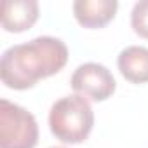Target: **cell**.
Instances as JSON below:
<instances>
[{"instance_id": "6", "label": "cell", "mask_w": 148, "mask_h": 148, "mask_svg": "<svg viewBox=\"0 0 148 148\" xmlns=\"http://www.w3.org/2000/svg\"><path fill=\"white\" fill-rule=\"evenodd\" d=\"M38 19L37 0H4L2 4V28L5 32L30 30Z\"/></svg>"}, {"instance_id": "9", "label": "cell", "mask_w": 148, "mask_h": 148, "mask_svg": "<svg viewBox=\"0 0 148 148\" xmlns=\"http://www.w3.org/2000/svg\"><path fill=\"white\" fill-rule=\"evenodd\" d=\"M51 148H64V146H51Z\"/></svg>"}, {"instance_id": "4", "label": "cell", "mask_w": 148, "mask_h": 148, "mask_svg": "<svg viewBox=\"0 0 148 148\" xmlns=\"http://www.w3.org/2000/svg\"><path fill=\"white\" fill-rule=\"evenodd\" d=\"M71 89L82 98L105 101L115 92V79L112 71L99 63H84L71 75Z\"/></svg>"}, {"instance_id": "8", "label": "cell", "mask_w": 148, "mask_h": 148, "mask_svg": "<svg viewBox=\"0 0 148 148\" xmlns=\"http://www.w3.org/2000/svg\"><path fill=\"white\" fill-rule=\"evenodd\" d=\"M131 26L134 33L148 38V0H139L134 4L131 12Z\"/></svg>"}, {"instance_id": "1", "label": "cell", "mask_w": 148, "mask_h": 148, "mask_svg": "<svg viewBox=\"0 0 148 148\" xmlns=\"http://www.w3.org/2000/svg\"><path fill=\"white\" fill-rule=\"evenodd\" d=\"M68 61V47L56 37H37L4 51L0 59V79L16 91L33 87L38 80L51 77Z\"/></svg>"}, {"instance_id": "2", "label": "cell", "mask_w": 148, "mask_h": 148, "mask_svg": "<svg viewBox=\"0 0 148 148\" xmlns=\"http://www.w3.org/2000/svg\"><path fill=\"white\" fill-rule=\"evenodd\" d=\"M92 125L94 112L89 101L79 94L64 96L51 106L49 127L61 143H82L91 134Z\"/></svg>"}, {"instance_id": "3", "label": "cell", "mask_w": 148, "mask_h": 148, "mask_svg": "<svg viewBox=\"0 0 148 148\" xmlns=\"http://www.w3.org/2000/svg\"><path fill=\"white\" fill-rule=\"evenodd\" d=\"M38 124L23 106L7 99L0 101V148H35Z\"/></svg>"}, {"instance_id": "5", "label": "cell", "mask_w": 148, "mask_h": 148, "mask_svg": "<svg viewBox=\"0 0 148 148\" xmlns=\"http://www.w3.org/2000/svg\"><path fill=\"white\" fill-rule=\"evenodd\" d=\"M119 9L117 0H77L73 2V16L84 28H103Z\"/></svg>"}, {"instance_id": "7", "label": "cell", "mask_w": 148, "mask_h": 148, "mask_svg": "<svg viewBox=\"0 0 148 148\" xmlns=\"http://www.w3.org/2000/svg\"><path fill=\"white\" fill-rule=\"evenodd\" d=\"M119 70L125 80L132 84L148 82V49L143 45H129L120 51L117 59Z\"/></svg>"}]
</instances>
